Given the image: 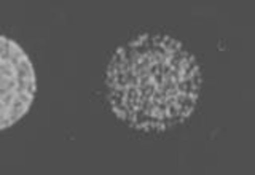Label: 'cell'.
I'll use <instances>...</instances> for the list:
<instances>
[{
	"label": "cell",
	"mask_w": 255,
	"mask_h": 175,
	"mask_svg": "<svg viewBox=\"0 0 255 175\" xmlns=\"http://www.w3.org/2000/svg\"><path fill=\"white\" fill-rule=\"evenodd\" d=\"M37 92L34 64L13 38L0 35V131L29 113Z\"/></svg>",
	"instance_id": "2"
},
{
	"label": "cell",
	"mask_w": 255,
	"mask_h": 175,
	"mask_svg": "<svg viewBox=\"0 0 255 175\" xmlns=\"http://www.w3.org/2000/svg\"><path fill=\"white\" fill-rule=\"evenodd\" d=\"M203 77L195 54L177 38L139 34L118 46L106 69L107 103L134 131L159 134L195 113Z\"/></svg>",
	"instance_id": "1"
}]
</instances>
